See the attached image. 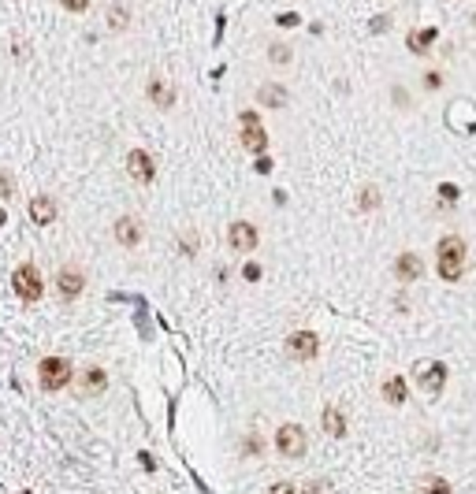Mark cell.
Listing matches in <instances>:
<instances>
[{"mask_svg": "<svg viewBox=\"0 0 476 494\" xmlns=\"http://www.w3.org/2000/svg\"><path fill=\"white\" fill-rule=\"evenodd\" d=\"M420 494H454V487L443 476H425L420 479Z\"/></svg>", "mask_w": 476, "mask_h": 494, "instance_id": "cell-21", "label": "cell"}, {"mask_svg": "<svg viewBox=\"0 0 476 494\" xmlns=\"http://www.w3.org/2000/svg\"><path fill=\"white\" fill-rule=\"evenodd\" d=\"M56 212H60V208H56V201H52V197H45V193L30 201V220H34L38 227H49V223L56 220Z\"/></svg>", "mask_w": 476, "mask_h": 494, "instance_id": "cell-16", "label": "cell"}, {"mask_svg": "<svg viewBox=\"0 0 476 494\" xmlns=\"http://www.w3.org/2000/svg\"><path fill=\"white\" fill-rule=\"evenodd\" d=\"M324 491H328V483H324V479H312V483H309V487L301 491V494H324Z\"/></svg>", "mask_w": 476, "mask_h": 494, "instance_id": "cell-29", "label": "cell"}, {"mask_svg": "<svg viewBox=\"0 0 476 494\" xmlns=\"http://www.w3.org/2000/svg\"><path fill=\"white\" fill-rule=\"evenodd\" d=\"M71 379H74V368L68 357H45L38 364V383L45 390H63V386H71Z\"/></svg>", "mask_w": 476, "mask_h": 494, "instance_id": "cell-2", "label": "cell"}, {"mask_svg": "<svg viewBox=\"0 0 476 494\" xmlns=\"http://www.w3.org/2000/svg\"><path fill=\"white\" fill-rule=\"evenodd\" d=\"M127 175H131L134 182H142V186H149V182L157 179L153 156H149L145 149H131V153H127Z\"/></svg>", "mask_w": 476, "mask_h": 494, "instance_id": "cell-8", "label": "cell"}, {"mask_svg": "<svg viewBox=\"0 0 476 494\" xmlns=\"http://www.w3.org/2000/svg\"><path fill=\"white\" fill-rule=\"evenodd\" d=\"M108 386V375H104V368H86L82 372V379L74 383V390H79V398H97Z\"/></svg>", "mask_w": 476, "mask_h": 494, "instance_id": "cell-13", "label": "cell"}, {"mask_svg": "<svg viewBox=\"0 0 476 494\" xmlns=\"http://www.w3.org/2000/svg\"><path fill=\"white\" fill-rule=\"evenodd\" d=\"M238 126H242L238 142H242L246 153L264 156V149H268V134H264V126H261V115H257V112H242V115H238Z\"/></svg>", "mask_w": 476, "mask_h": 494, "instance_id": "cell-3", "label": "cell"}, {"mask_svg": "<svg viewBox=\"0 0 476 494\" xmlns=\"http://www.w3.org/2000/svg\"><path fill=\"white\" fill-rule=\"evenodd\" d=\"M257 242H261V234H257L253 223L238 220V223H231V227H227V245H231L235 253H253Z\"/></svg>", "mask_w": 476, "mask_h": 494, "instance_id": "cell-7", "label": "cell"}, {"mask_svg": "<svg viewBox=\"0 0 476 494\" xmlns=\"http://www.w3.org/2000/svg\"><path fill=\"white\" fill-rule=\"evenodd\" d=\"M413 379L428 398H436L443 386H447V364L443 361H417L413 364Z\"/></svg>", "mask_w": 476, "mask_h": 494, "instance_id": "cell-4", "label": "cell"}, {"mask_svg": "<svg viewBox=\"0 0 476 494\" xmlns=\"http://www.w3.org/2000/svg\"><path fill=\"white\" fill-rule=\"evenodd\" d=\"M406 394H409V390H406V379H402V375H391V379L383 383V402H387V405H402Z\"/></svg>", "mask_w": 476, "mask_h": 494, "instance_id": "cell-19", "label": "cell"}, {"mask_svg": "<svg viewBox=\"0 0 476 494\" xmlns=\"http://www.w3.org/2000/svg\"><path fill=\"white\" fill-rule=\"evenodd\" d=\"M112 231H116V242L127 245V249H134V245L142 242V223H138L134 216H119Z\"/></svg>", "mask_w": 476, "mask_h": 494, "instance_id": "cell-14", "label": "cell"}, {"mask_svg": "<svg viewBox=\"0 0 476 494\" xmlns=\"http://www.w3.org/2000/svg\"><path fill=\"white\" fill-rule=\"evenodd\" d=\"M420 275H425V261H420L417 253H402L395 261V279L398 283H417Z\"/></svg>", "mask_w": 476, "mask_h": 494, "instance_id": "cell-12", "label": "cell"}, {"mask_svg": "<svg viewBox=\"0 0 476 494\" xmlns=\"http://www.w3.org/2000/svg\"><path fill=\"white\" fill-rule=\"evenodd\" d=\"M276 450H279V454H283L287 461L306 457V450H309L306 427H301V424H283V427L276 431Z\"/></svg>", "mask_w": 476, "mask_h": 494, "instance_id": "cell-5", "label": "cell"}, {"mask_svg": "<svg viewBox=\"0 0 476 494\" xmlns=\"http://www.w3.org/2000/svg\"><path fill=\"white\" fill-rule=\"evenodd\" d=\"M257 101H261L264 108H287L290 93H287V85H279V82H264L261 90H257Z\"/></svg>", "mask_w": 476, "mask_h": 494, "instance_id": "cell-15", "label": "cell"}, {"mask_svg": "<svg viewBox=\"0 0 476 494\" xmlns=\"http://www.w3.org/2000/svg\"><path fill=\"white\" fill-rule=\"evenodd\" d=\"M131 26V8L127 4H108V30H127Z\"/></svg>", "mask_w": 476, "mask_h": 494, "instance_id": "cell-20", "label": "cell"}, {"mask_svg": "<svg viewBox=\"0 0 476 494\" xmlns=\"http://www.w3.org/2000/svg\"><path fill=\"white\" fill-rule=\"evenodd\" d=\"M138 461H142V465H145L149 472H153V468H157V461H153V457H149V454H138Z\"/></svg>", "mask_w": 476, "mask_h": 494, "instance_id": "cell-33", "label": "cell"}, {"mask_svg": "<svg viewBox=\"0 0 476 494\" xmlns=\"http://www.w3.org/2000/svg\"><path fill=\"white\" fill-rule=\"evenodd\" d=\"M145 93H149V101H153L160 112H171V108H175V101H179L175 82H168V79H153V82H149V90H145Z\"/></svg>", "mask_w": 476, "mask_h": 494, "instance_id": "cell-11", "label": "cell"}, {"mask_svg": "<svg viewBox=\"0 0 476 494\" xmlns=\"http://www.w3.org/2000/svg\"><path fill=\"white\" fill-rule=\"evenodd\" d=\"M473 23H476V15H473Z\"/></svg>", "mask_w": 476, "mask_h": 494, "instance_id": "cell-35", "label": "cell"}, {"mask_svg": "<svg viewBox=\"0 0 476 494\" xmlns=\"http://www.w3.org/2000/svg\"><path fill=\"white\" fill-rule=\"evenodd\" d=\"M12 290L23 302H38L41 294H45V283H41V272L34 264H19L15 275H12Z\"/></svg>", "mask_w": 476, "mask_h": 494, "instance_id": "cell-6", "label": "cell"}, {"mask_svg": "<svg viewBox=\"0 0 476 494\" xmlns=\"http://www.w3.org/2000/svg\"><path fill=\"white\" fill-rule=\"evenodd\" d=\"M436 256H439V275L447 279V283L461 279V267H465V242H461V234H447V238H439Z\"/></svg>", "mask_w": 476, "mask_h": 494, "instance_id": "cell-1", "label": "cell"}, {"mask_svg": "<svg viewBox=\"0 0 476 494\" xmlns=\"http://www.w3.org/2000/svg\"><path fill=\"white\" fill-rule=\"evenodd\" d=\"M23 494H30V491H23Z\"/></svg>", "mask_w": 476, "mask_h": 494, "instance_id": "cell-36", "label": "cell"}, {"mask_svg": "<svg viewBox=\"0 0 476 494\" xmlns=\"http://www.w3.org/2000/svg\"><path fill=\"white\" fill-rule=\"evenodd\" d=\"M439 193H443V197H447V201H454V197H458V186H450V182H443V186H439Z\"/></svg>", "mask_w": 476, "mask_h": 494, "instance_id": "cell-31", "label": "cell"}, {"mask_svg": "<svg viewBox=\"0 0 476 494\" xmlns=\"http://www.w3.org/2000/svg\"><path fill=\"white\" fill-rule=\"evenodd\" d=\"M268 494H298V491H294V483L283 479V483H272V491H268Z\"/></svg>", "mask_w": 476, "mask_h": 494, "instance_id": "cell-27", "label": "cell"}, {"mask_svg": "<svg viewBox=\"0 0 476 494\" xmlns=\"http://www.w3.org/2000/svg\"><path fill=\"white\" fill-rule=\"evenodd\" d=\"M436 26H425V30H413V34L406 38V45H409V52H417V56H425V52L436 45Z\"/></svg>", "mask_w": 476, "mask_h": 494, "instance_id": "cell-18", "label": "cell"}, {"mask_svg": "<svg viewBox=\"0 0 476 494\" xmlns=\"http://www.w3.org/2000/svg\"><path fill=\"white\" fill-rule=\"evenodd\" d=\"M425 85H428V90H439V85H443V74H439V71H428V74H425Z\"/></svg>", "mask_w": 476, "mask_h": 494, "instance_id": "cell-26", "label": "cell"}, {"mask_svg": "<svg viewBox=\"0 0 476 494\" xmlns=\"http://www.w3.org/2000/svg\"><path fill=\"white\" fill-rule=\"evenodd\" d=\"M4 223H8V212H4V208H0V227H4Z\"/></svg>", "mask_w": 476, "mask_h": 494, "instance_id": "cell-34", "label": "cell"}, {"mask_svg": "<svg viewBox=\"0 0 476 494\" xmlns=\"http://www.w3.org/2000/svg\"><path fill=\"white\" fill-rule=\"evenodd\" d=\"M287 353L294 361H312L320 353V338L312 335V331H294V335L287 338Z\"/></svg>", "mask_w": 476, "mask_h": 494, "instance_id": "cell-10", "label": "cell"}, {"mask_svg": "<svg viewBox=\"0 0 476 494\" xmlns=\"http://www.w3.org/2000/svg\"><path fill=\"white\" fill-rule=\"evenodd\" d=\"M357 208H361V212L380 208V190H376V186H365L361 193H357Z\"/></svg>", "mask_w": 476, "mask_h": 494, "instance_id": "cell-22", "label": "cell"}, {"mask_svg": "<svg viewBox=\"0 0 476 494\" xmlns=\"http://www.w3.org/2000/svg\"><path fill=\"white\" fill-rule=\"evenodd\" d=\"M276 23H279V26H298V23H301V19H298L294 12H283V15H279V19H276Z\"/></svg>", "mask_w": 476, "mask_h": 494, "instance_id": "cell-28", "label": "cell"}, {"mask_svg": "<svg viewBox=\"0 0 476 494\" xmlns=\"http://www.w3.org/2000/svg\"><path fill=\"white\" fill-rule=\"evenodd\" d=\"M63 8H68V12H86V8H90V0H60Z\"/></svg>", "mask_w": 476, "mask_h": 494, "instance_id": "cell-25", "label": "cell"}, {"mask_svg": "<svg viewBox=\"0 0 476 494\" xmlns=\"http://www.w3.org/2000/svg\"><path fill=\"white\" fill-rule=\"evenodd\" d=\"M12 190H15L12 175H8V171H0V201H8V197H12Z\"/></svg>", "mask_w": 476, "mask_h": 494, "instance_id": "cell-24", "label": "cell"}, {"mask_svg": "<svg viewBox=\"0 0 476 494\" xmlns=\"http://www.w3.org/2000/svg\"><path fill=\"white\" fill-rule=\"evenodd\" d=\"M268 60L272 63H290V45H272L268 49Z\"/></svg>", "mask_w": 476, "mask_h": 494, "instance_id": "cell-23", "label": "cell"}, {"mask_svg": "<svg viewBox=\"0 0 476 494\" xmlns=\"http://www.w3.org/2000/svg\"><path fill=\"white\" fill-rule=\"evenodd\" d=\"M320 427L328 431V438H346V416L335 409V405H328V409L320 413Z\"/></svg>", "mask_w": 476, "mask_h": 494, "instance_id": "cell-17", "label": "cell"}, {"mask_svg": "<svg viewBox=\"0 0 476 494\" xmlns=\"http://www.w3.org/2000/svg\"><path fill=\"white\" fill-rule=\"evenodd\" d=\"M246 279H250V283H257V279H261V264H246V272H242Z\"/></svg>", "mask_w": 476, "mask_h": 494, "instance_id": "cell-30", "label": "cell"}, {"mask_svg": "<svg viewBox=\"0 0 476 494\" xmlns=\"http://www.w3.org/2000/svg\"><path fill=\"white\" fill-rule=\"evenodd\" d=\"M56 290L68 297V302H71V297H79L82 290H86V272H82L79 264H63L60 272H56Z\"/></svg>", "mask_w": 476, "mask_h": 494, "instance_id": "cell-9", "label": "cell"}, {"mask_svg": "<svg viewBox=\"0 0 476 494\" xmlns=\"http://www.w3.org/2000/svg\"><path fill=\"white\" fill-rule=\"evenodd\" d=\"M268 171H272V160L261 156V160H257V175H268Z\"/></svg>", "mask_w": 476, "mask_h": 494, "instance_id": "cell-32", "label": "cell"}]
</instances>
